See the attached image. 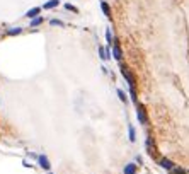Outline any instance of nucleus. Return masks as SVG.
<instances>
[{
  "instance_id": "nucleus-4",
  "label": "nucleus",
  "mask_w": 189,
  "mask_h": 174,
  "mask_svg": "<svg viewBox=\"0 0 189 174\" xmlns=\"http://www.w3.org/2000/svg\"><path fill=\"white\" fill-rule=\"evenodd\" d=\"M145 150H147V154H150V155L155 154V145H153L152 137H147V140H145Z\"/></svg>"
},
{
  "instance_id": "nucleus-10",
  "label": "nucleus",
  "mask_w": 189,
  "mask_h": 174,
  "mask_svg": "<svg viewBox=\"0 0 189 174\" xmlns=\"http://www.w3.org/2000/svg\"><path fill=\"white\" fill-rule=\"evenodd\" d=\"M60 5V0H50V2H46V4H44V9H55V7H58Z\"/></svg>"
},
{
  "instance_id": "nucleus-14",
  "label": "nucleus",
  "mask_w": 189,
  "mask_h": 174,
  "mask_svg": "<svg viewBox=\"0 0 189 174\" xmlns=\"http://www.w3.org/2000/svg\"><path fill=\"white\" fill-rule=\"evenodd\" d=\"M43 22V17H34V19H31V27H36V26H39Z\"/></svg>"
},
{
  "instance_id": "nucleus-7",
  "label": "nucleus",
  "mask_w": 189,
  "mask_h": 174,
  "mask_svg": "<svg viewBox=\"0 0 189 174\" xmlns=\"http://www.w3.org/2000/svg\"><path fill=\"white\" fill-rule=\"evenodd\" d=\"M112 55H114V58L118 60V62H121V58H123V53H121V48L118 46V44H114V48H112Z\"/></svg>"
},
{
  "instance_id": "nucleus-17",
  "label": "nucleus",
  "mask_w": 189,
  "mask_h": 174,
  "mask_svg": "<svg viewBox=\"0 0 189 174\" xmlns=\"http://www.w3.org/2000/svg\"><path fill=\"white\" fill-rule=\"evenodd\" d=\"M169 172L170 174H186V171H184V169H170V171H169Z\"/></svg>"
},
{
  "instance_id": "nucleus-2",
  "label": "nucleus",
  "mask_w": 189,
  "mask_h": 174,
  "mask_svg": "<svg viewBox=\"0 0 189 174\" xmlns=\"http://www.w3.org/2000/svg\"><path fill=\"white\" fill-rule=\"evenodd\" d=\"M136 116H138V121L142 125L147 123V111H145V106L140 104V102H136Z\"/></svg>"
},
{
  "instance_id": "nucleus-5",
  "label": "nucleus",
  "mask_w": 189,
  "mask_h": 174,
  "mask_svg": "<svg viewBox=\"0 0 189 174\" xmlns=\"http://www.w3.org/2000/svg\"><path fill=\"white\" fill-rule=\"evenodd\" d=\"M158 164H160V166H162L164 169H169V171H170V169H174L176 167V166H174V162L172 160H169V159H160V160H158Z\"/></svg>"
},
{
  "instance_id": "nucleus-18",
  "label": "nucleus",
  "mask_w": 189,
  "mask_h": 174,
  "mask_svg": "<svg viewBox=\"0 0 189 174\" xmlns=\"http://www.w3.org/2000/svg\"><path fill=\"white\" fill-rule=\"evenodd\" d=\"M106 39H107V43H111V41H112V34H111V31H109V29L106 31Z\"/></svg>"
},
{
  "instance_id": "nucleus-19",
  "label": "nucleus",
  "mask_w": 189,
  "mask_h": 174,
  "mask_svg": "<svg viewBox=\"0 0 189 174\" xmlns=\"http://www.w3.org/2000/svg\"><path fill=\"white\" fill-rule=\"evenodd\" d=\"M65 9H67V11H70V12H79V11H77V7H74V5H68V4L65 5Z\"/></svg>"
},
{
  "instance_id": "nucleus-16",
  "label": "nucleus",
  "mask_w": 189,
  "mask_h": 174,
  "mask_svg": "<svg viewBox=\"0 0 189 174\" xmlns=\"http://www.w3.org/2000/svg\"><path fill=\"white\" fill-rule=\"evenodd\" d=\"M118 97H119L123 102H126V99H128V97H126V94H124V92H123L121 89H118Z\"/></svg>"
},
{
  "instance_id": "nucleus-20",
  "label": "nucleus",
  "mask_w": 189,
  "mask_h": 174,
  "mask_svg": "<svg viewBox=\"0 0 189 174\" xmlns=\"http://www.w3.org/2000/svg\"><path fill=\"white\" fill-rule=\"evenodd\" d=\"M48 174H51V172H48Z\"/></svg>"
},
{
  "instance_id": "nucleus-12",
  "label": "nucleus",
  "mask_w": 189,
  "mask_h": 174,
  "mask_svg": "<svg viewBox=\"0 0 189 174\" xmlns=\"http://www.w3.org/2000/svg\"><path fill=\"white\" fill-rule=\"evenodd\" d=\"M21 32H22V27H12V29L7 31V34H9V36H17V34H21Z\"/></svg>"
},
{
  "instance_id": "nucleus-3",
  "label": "nucleus",
  "mask_w": 189,
  "mask_h": 174,
  "mask_svg": "<svg viewBox=\"0 0 189 174\" xmlns=\"http://www.w3.org/2000/svg\"><path fill=\"white\" fill-rule=\"evenodd\" d=\"M38 162H39V166H41L43 169H46L48 172H50V169H51V164H50V160H48L46 155H38Z\"/></svg>"
},
{
  "instance_id": "nucleus-1",
  "label": "nucleus",
  "mask_w": 189,
  "mask_h": 174,
  "mask_svg": "<svg viewBox=\"0 0 189 174\" xmlns=\"http://www.w3.org/2000/svg\"><path fill=\"white\" fill-rule=\"evenodd\" d=\"M119 69H121V74H123V77H124L126 82H128V85H130L131 89H135V77H133V75L130 74L128 67H126L124 63H119Z\"/></svg>"
},
{
  "instance_id": "nucleus-13",
  "label": "nucleus",
  "mask_w": 189,
  "mask_h": 174,
  "mask_svg": "<svg viewBox=\"0 0 189 174\" xmlns=\"http://www.w3.org/2000/svg\"><path fill=\"white\" fill-rule=\"evenodd\" d=\"M99 55H100V58H102V60H109V58H111L109 56V51H106L102 46L99 48Z\"/></svg>"
},
{
  "instance_id": "nucleus-8",
  "label": "nucleus",
  "mask_w": 189,
  "mask_h": 174,
  "mask_svg": "<svg viewBox=\"0 0 189 174\" xmlns=\"http://www.w3.org/2000/svg\"><path fill=\"white\" fill-rule=\"evenodd\" d=\"M100 9H102V12H104V16L106 17H111V9H109V5H107V2H100Z\"/></svg>"
},
{
  "instance_id": "nucleus-11",
  "label": "nucleus",
  "mask_w": 189,
  "mask_h": 174,
  "mask_svg": "<svg viewBox=\"0 0 189 174\" xmlns=\"http://www.w3.org/2000/svg\"><path fill=\"white\" fill-rule=\"evenodd\" d=\"M135 171H136V166H135L133 162H130L124 167V174H135Z\"/></svg>"
},
{
  "instance_id": "nucleus-6",
  "label": "nucleus",
  "mask_w": 189,
  "mask_h": 174,
  "mask_svg": "<svg viewBox=\"0 0 189 174\" xmlns=\"http://www.w3.org/2000/svg\"><path fill=\"white\" fill-rule=\"evenodd\" d=\"M39 12H41V9H39V7H32V9H29V11L26 12V17H29V19H34L36 16H39Z\"/></svg>"
},
{
  "instance_id": "nucleus-9",
  "label": "nucleus",
  "mask_w": 189,
  "mask_h": 174,
  "mask_svg": "<svg viewBox=\"0 0 189 174\" xmlns=\"http://www.w3.org/2000/svg\"><path fill=\"white\" fill-rule=\"evenodd\" d=\"M128 135H130V140H131V142H135V140H136V130H135V127H133V125H130V127H128Z\"/></svg>"
},
{
  "instance_id": "nucleus-15",
  "label": "nucleus",
  "mask_w": 189,
  "mask_h": 174,
  "mask_svg": "<svg viewBox=\"0 0 189 174\" xmlns=\"http://www.w3.org/2000/svg\"><path fill=\"white\" fill-rule=\"evenodd\" d=\"M50 24H51V26H60V27L65 26V24H63V21H58V19H51V21H50Z\"/></svg>"
}]
</instances>
